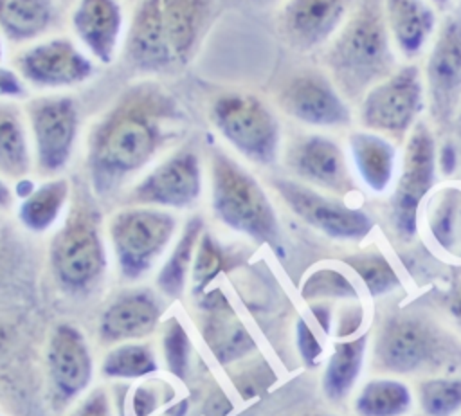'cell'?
<instances>
[{"instance_id": "5b68a950", "label": "cell", "mask_w": 461, "mask_h": 416, "mask_svg": "<svg viewBox=\"0 0 461 416\" xmlns=\"http://www.w3.org/2000/svg\"><path fill=\"white\" fill-rule=\"evenodd\" d=\"M209 173L214 218L230 231L279 250V220L256 176L218 146L209 151Z\"/></svg>"}, {"instance_id": "7c38bea8", "label": "cell", "mask_w": 461, "mask_h": 416, "mask_svg": "<svg viewBox=\"0 0 461 416\" xmlns=\"http://www.w3.org/2000/svg\"><path fill=\"white\" fill-rule=\"evenodd\" d=\"M423 81L416 65H407L373 85L360 103L366 128L400 137L414 126L423 110Z\"/></svg>"}, {"instance_id": "ba28073f", "label": "cell", "mask_w": 461, "mask_h": 416, "mask_svg": "<svg viewBox=\"0 0 461 416\" xmlns=\"http://www.w3.org/2000/svg\"><path fill=\"white\" fill-rule=\"evenodd\" d=\"M34 166L40 175L59 173L74 153L79 135L77 103L65 94L31 97L23 104Z\"/></svg>"}, {"instance_id": "ffe728a7", "label": "cell", "mask_w": 461, "mask_h": 416, "mask_svg": "<svg viewBox=\"0 0 461 416\" xmlns=\"http://www.w3.org/2000/svg\"><path fill=\"white\" fill-rule=\"evenodd\" d=\"M47 360L54 398L59 403L74 400L88 387L94 369L92 355L77 328L59 324L52 331Z\"/></svg>"}, {"instance_id": "6da1fadb", "label": "cell", "mask_w": 461, "mask_h": 416, "mask_svg": "<svg viewBox=\"0 0 461 416\" xmlns=\"http://www.w3.org/2000/svg\"><path fill=\"white\" fill-rule=\"evenodd\" d=\"M187 115L176 95L157 79L128 85L92 122L86 137V175L99 198L119 193L162 148L180 137Z\"/></svg>"}, {"instance_id": "cb8c5ba5", "label": "cell", "mask_w": 461, "mask_h": 416, "mask_svg": "<svg viewBox=\"0 0 461 416\" xmlns=\"http://www.w3.org/2000/svg\"><path fill=\"white\" fill-rule=\"evenodd\" d=\"M385 20L398 49L407 56H418L429 41L436 16L423 0H385Z\"/></svg>"}, {"instance_id": "bcb514c9", "label": "cell", "mask_w": 461, "mask_h": 416, "mask_svg": "<svg viewBox=\"0 0 461 416\" xmlns=\"http://www.w3.org/2000/svg\"><path fill=\"white\" fill-rule=\"evenodd\" d=\"M457 135H459V139H461V108H459V112H457Z\"/></svg>"}, {"instance_id": "9c48e42d", "label": "cell", "mask_w": 461, "mask_h": 416, "mask_svg": "<svg viewBox=\"0 0 461 416\" xmlns=\"http://www.w3.org/2000/svg\"><path fill=\"white\" fill-rule=\"evenodd\" d=\"M447 349L443 331L432 322L414 313H396L382 322L373 358L378 369L403 375L445 366Z\"/></svg>"}, {"instance_id": "44dd1931", "label": "cell", "mask_w": 461, "mask_h": 416, "mask_svg": "<svg viewBox=\"0 0 461 416\" xmlns=\"http://www.w3.org/2000/svg\"><path fill=\"white\" fill-rule=\"evenodd\" d=\"M164 313L160 297L149 288H128L113 297L99 319L103 344L137 340L149 335Z\"/></svg>"}, {"instance_id": "d6986e66", "label": "cell", "mask_w": 461, "mask_h": 416, "mask_svg": "<svg viewBox=\"0 0 461 416\" xmlns=\"http://www.w3.org/2000/svg\"><path fill=\"white\" fill-rule=\"evenodd\" d=\"M70 25L76 41L97 63L110 65L124 41V14L117 0H77Z\"/></svg>"}, {"instance_id": "ab89813d", "label": "cell", "mask_w": 461, "mask_h": 416, "mask_svg": "<svg viewBox=\"0 0 461 416\" xmlns=\"http://www.w3.org/2000/svg\"><path fill=\"white\" fill-rule=\"evenodd\" d=\"M77 416H110V411H108V402H106V396L101 389H97L95 393H92L83 407L77 411Z\"/></svg>"}, {"instance_id": "f35d334b", "label": "cell", "mask_w": 461, "mask_h": 416, "mask_svg": "<svg viewBox=\"0 0 461 416\" xmlns=\"http://www.w3.org/2000/svg\"><path fill=\"white\" fill-rule=\"evenodd\" d=\"M158 403L157 398V391L151 387H139L135 389V396H133V411L135 416H148Z\"/></svg>"}, {"instance_id": "7402d4cb", "label": "cell", "mask_w": 461, "mask_h": 416, "mask_svg": "<svg viewBox=\"0 0 461 416\" xmlns=\"http://www.w3.org/2000/svg\"><path fill=\"white\" fill-rule=\"evenodd\" d=\"M200 331L220 364H232L256 349V342L227 299L216 290L202 294Z\"/></svg>"}, {"instance_id": "ee69618b", "label": "cell", "mask_w": 461, "mask_h": 416, "mask_svg": "<svg viewBox=\"0 0 461 416\" xmlns=\"http://www.w3.org/2000/svg\"><path fill=\"white\" fill-rule=\"evenodd\" d=\"M11 238H9V231L5 229V225L0 222V267L5 259V254L11 250Z\"/></svg>"}, {"instance_id": "1f68e13d", "label": "cell", "mask_w": 461, "mask_h": 416, "mask_svg": "<svg viewBox=\"0 0 461 416\" xmlns=\"http://www.w3.org/2000/svg\"><path fill=\"white\" fill-rule=\"evenodd\" d=\"M232 265H236V258L209 231L203 229L191 268L193 294H205L209 283L214 281L218 274L227 272Z\"/></svg>"}, {"instance_id": "5bb4252c", "label": "cell", "mask_w": 461, "mask_h": 416, "mask_svg": "<svg viewBox=\"0 0 461 416\" xmlns=\"http://www.w3.org/2000/svg\"><path fill=\"white\" fill-rule=\"evenodd\" d=\"M434 137L425 122H418L412 126V131L407 139L402 175L391 203L393 225L402 238H411L416 232L418 207L434 184Z\"/></svg>"}, {"instance_id": "30bf717a", "label": "cell", "mask_w": 461, "mask_h": 416, "mask_svg": "<svg viewBox=\"0 0 461 416\" xmlns=\"http://www.w3.org/2000/svg\"><path fill=\"white\" fill-rule=\"evenodd\" d=\"M203 189L202 157L194 144H184L155 164L126 193L128 205L189 209Z\"/></svg>"}, {"instance_id": "2e32d148", "label": "cell", "mask_w": 461, "mask_h": 416, "mask_svg": "<svg viewBox=\"0 0 461 416\" xmlns=\"http://www.w3.org/2000/svg\"><path fill=\"white\" fill-rule=\"evenodd\" d=\"M277 104L286 115L310 126L337 128L351 121V112L337 86L313 70L290 77L277 94Z\"/></svg>"}, {"instance_id": "f1b7e54d", "label": "cell", "mask_w": 461, "mask_h": 416, "mask_svg": "<svg viewBox=\"0 0 461 416\" xmlns=\"http://www.w3.org/2000/svg\"><path fill=\"white\" fill-rule=\"evenodd\" d=\"M412 405L409 387L396 378L369 380L355 400L358 416H403Z\"/></svg>"}, {"instance_id": "52a82bcc", "label": "cell", "mask_w": 461, "mask_h": 416, "mask_svg": "<svg viewBox=\"0 0 461 416\" xmlns=\"http://www.w3.org/2000/svg\"><path fill=\"white\" fill-rule=\"evenodd\" d=\"M176 216L160 207L128 205L108 222V238L126 281H137L151 270L176 232Z\"/></svg>"}, {"instance_id": "f546056e", "label": "cell", "mask_w": 461, "mask_h": 416, "mask_svg": "<svg viewBox=\"0 0 461 416\" xmlns=\"http://www.w3.org/2000/svg\"><path fill=\"white\" fill-rule=\"evenodd\" d=\"M429 227L445 250L461 258V189L445 187L430 200Z\"/></svg>"}, {"instance_id": "c3c4849f", "label": "cell", "mask_w": 461, "mask_h": 416, "mask_svg": "<svg viewBox=\"0 0 461 416\" xmlns=\"http://www.w3.org/2000/svg\"><path fill=\"white\" fill-rule=\"evenodd\" d=\"M432 2H436V4H445L447 0H432Z\"/></svg>"}, {"instance_id": "e575fe53", "label": "cell", "mask_w": 461, "mask_h": 416, "mask_svg": "<svg viewBox=\"0 0 461 416\" xmlns=\"http://www.w3.org/2000/svg\"><path fill=\"white\" fill-rule=\"evenodd\" d=\"M162 349L167 371L178 378H185L191 360V340L176 317H171L164 328Z\"/></svg>"}, {"instance_id": "b9f144b4", "label": "cell", "mask_w": 461, "mask_h": 416, "mask_svg": "<svg viewBox=\"0 0 461 416\" xmlns=\"http://www.w3.org/2000/svg\"><path fill=\"white\" fill-rule=\"evenodd\" d=\"M13 200H14V193L13 189L9 187V184L5 182L4 176H0V211H5L13 205Z\"/></svg>"}, {"instance_id": "f6af8a7d", "label": "cell", "mask_w": 461, "mask_h": 416, "mask_svg": "<svg viewBox=\"0 0 461 416\" xmlns=\"http://www.w3.org/2000/svg\"><path fill=\"white\" fill-rule=\"evenodd\" d=\"M241 2L250 4V5H268V4H272V2H276V0H241Z\"/></svg>"}, {"instance_id": "484cf974", "label": "cell", "mask_w": 461, "mask_h": 416, "mask_svg": "<svg viewBox=\"0 0 461 416\" xmlns=\"http://www.w3.org/2000/svg\"><path fill=\"white\" fill-rule=\"evenodd\" d=\"M349 149L358 175L369 189L382 193L389 185L394 169V146L369 131H353L349 135Z\"/></svg>"}, {"instance_id": "ac0fdd59", "label": "cell", "mask_w": 461, "mask_h": 416, "mask_svg": "<svg viewBox=\"0 0 461 416\" xmlns=\"http://www.w3.org/2000/svg\"><path fill=\"white\" fill-rule=\"evenodd\" d=\"M358 0H286L279 14L285 40L310 50L326 43L348 20Z\"/></svg>"}, {"instance_id": "681fc988", "label": "cell", "mask_w": 461, "mask_h": 416, "mask_svg": "<svg viewBox=\"0 0 461 416\" xmlns=\"http://www.w3.org/2000/svg\"><path fill=\"white\" fill-rule=\"evenodd\" d=\"M308 416H331V414H308Z\"/></svg>"}, {"instance_id": "9a60e30c", "label": "cell", "mask_w": 461, "mask_h": 416, "mask_svg": "<svg viewBox=\"0 0 461 416\" xmlns=\"http://www.w3.org/2000/svg\"><path fill=\"white\" fill-rule=\"evenodd\" d=\"M425 81L430 115L445 126L461 108V13L441 22L427 59Z\"/></svg>"}, {"instance_id": "d590c367", "label": "cell", "mask_w": 461, "mask_h": 416, "mask_svg": "<svg viewBox=\"0 0 461 416\" xmlns=\"http://www.w3.org/2000/svg\"><path fill=\"white\" fill-rule=\"evenodd\" d=\"M306 301L322 299V297H355L357 292L353 285L337 270L321 268L308 276L301 290Z\"/></svg>"}, {"instance_id": "603a6c76", "label": "cell", "mask_w": 461, "mask_h": 416, "mask_svg": "<svg viewBox=\"0 0 461 416\" xmlns=\"http://www.w3.org/2000/svg\"><path fill=\"white\" fill-rule=\"evenodd\" d=\"M54 0H0V32L11 43L43 38L58 23Z\"/></svg>"}, {"instance_id": "277c9868", "label": "cell", "mask_w": 461, "mask_h": 416, "mask_svg": "<svg viewBox=\"0 0 461 416\" xmlns=\"http://www.w3.org/2000/svg\"><path fill=\"white\" fill-rule=\"evenodd\" d=\"M49 261L58 285L70 294H88L106 272L101 211L88 187H72L65 220L49 243Z\"/></svg>"}, {"instance_id": "3957f363", "label": "cell", "mask_w": 461, "mask_h": 416, "mask_svg": "<svg viewBox=\"0 0 461 416\" xmlns=\"http://www.w3.org/2000/svg\"><path fill=\"white\" fill-rule=\"evenodd\" d=\"M326 67L340 95L349 101H358L393 74L394 56L382 0L357 2L326 52Z\"/></svg>"}, {"instance_id": "d6a6232c", "label": "cell", "mask_w": 461, "mask_h": 416, "mask_svg": "<svg viewBox=\"0 0 461 416\" xmlns=\"http://www.w3.org/2000/svg\"><path fill=\"white\" fill-rule=\"evenodd\" d=\"M346 263L360 276L371 295H382L400 285L391 263L378 252L355 254L346 258Z\"/></svg>"}, {"instance_id": "7bdbcfd3", "label": "cell", "mask_w": 461, "mask_h": 416, "mask_svg": "<svg viewBox=\"0 0 461 416\" xmlns=\"http://www.w3.org/2000/svg\"><path fill=\"white\" fill-rule=\"evenodd\" d=\"M450 312H452L454 319L457 321V324L461 326V283L452 290V295H450Z\"/></svg>"}, {"instance_id": "8992f818", "label": "cell", "mask_w": 461, "mask_h": 416, "mask_svg": "<svg viewBox=\"0 0 461 416\" xmlns=\"http://www.w3.org/2000/svg\"><path fill=\"white\" fill-rule=\"evenodd\" d=\"M216 131L247 160L268 166L279 155L281 126L274 110L256 94L223 92L209 110Z\"/></svg>"}, {"instance_id": "74e56055", "label": "cell", "mask_w": 461, "mask_h": 416, "mask_svg": "<svg viewBox=\"0 0 461 416\" xmlns=\"http://www.w3.org/2000/svg\"><path fill=\"white\" fill-rule=\"evenodd\" d=\"M27 94V85L23 83V79L20 77V74L0 63V99L5 101H14V99H22Z\"/></svg>"}, {"instance_id": "4dcf8cb0", "label": "cell", "mask_w": 461, "mask_h": 416, "mask_svg": "<svg viewBox=\"0 0 461 416\" xmlns=\"http://www.w3.org/2000/svg\"><path fill=\"white\" fill-rule=\"evenodd\" d=\"M158 369L149 344L122 342L110 349L101 364V373L108 378H140Z\"/></svg>"}, {"instance_id": "83f0119b", "label": "cell", "mask_w": 461, "mask_h": 416, "mask_svg": "<svg viewBox=\"0 0 461 416\" xmlns=\"http://www.w3.org/2000/svg\"><path fill=\"white\" fill-rule=\"evenodd\" d=\"M366 342L367 335L335 344L322 375V391L330 400L339 402L353 389L362 369Z\"/></svg>"}, {"instance_id": "d4e9b609", "label": "cell", "mask_w": 461, "mask_h": 416, "mask_svg": "<svg viewBox=\"0 0 461 416\" xmlns=\"http://www.w3.org/2000/svg\"><path fill=\"white\" fill-rule=\"evenodd\" d=\"M72 196V185L67 178L56 176L34 185L18 205L20 223L36 234L47 232L65 213Z\"/></svg>"}, {"instance_id": "7dc6e473", "label": "cell", "mask_w": 461, "mask_h": 416, "mask_svg": "<svg viewBox=\"0 0 461 416\" xmlns=\"http://www.w3.org/2000/svg\"><path fill=\"white\" fill-rule=\"evenodd\" d=\"M2 32H0V61H2V58H4V43H2Z\"/></svg>"}, {"instance_id": "e0dca14e", "label": "cell", "mask_w": 461, "mask_h": 416, "mask_svg": "<svg viewBox=\"0 0 461 416\" xmlns=\"http://www.w3.org/2000/svg\"><path fill=\"white\" fill-rule=\"evenodd\" d=\"M286 167L306 185L348 194L353 180L340 146L324 135H301L285 151Z\"/></svg>"}, {"instance_id": "836d02e7", "label": "cell", "mask_w": 461, "mask_h": 416, "mask_svg": "<svg viewBox=\"0 0 461 416\" xmlns=\"http://www.w3.org/2000/svg\"><path fill=\"white\" fill-rule=\"evenodd\" d=\"M420 405L427 416H452L461 409V380L429 378L421 382Z\"/></svg>"}, {"instance_id": "4fadbf2b", "label": "cell", "mask_w": 461, "mask_h": 416, "mask_svg": "<svg viewBox=\"0 0 461 416\" xmlns=\"http://www.w3.org/2000/svg\"><path fill=\"white\" fill-rule=\"evenodd\" d=\"M270 184L294 214L330 238L357 241L373 229L369 214L330 198L303 182L276 176Z\"/></svg>"}, {"instance_id": "60d3db41", "label": "cell", "mask_w": 461, "mask_h": 416, "mask_svg": "<svg viewBox=\"0 0 461 416\" xmlns=\"http://www.w3.org/2000/svg\"><path fill=\"white\" fill-rule=\"evenodd\" d=\"M22 108H18L16 104H13L11 101H5V99H0V131L2 128L9 122L11 117H14Z\"/></svg>"}, {"instance_id": "4316f807", "label": "cell", "mask_w": 461, "mask_h": 416, "mask_svg": "<svg viewBox=\"0 0 461 416\" xmlns=\"http://www.w3.org/2000/svg\"><path fill=\"white\" fill-rule=\"evenodd\" d=\"M202 232H203L202 216L198 214L191 216L185 222L178 240L175 241L169 256L166 258L164 265L157 274V288L164 295L171 299H176L178 295H182L185 288V279L193 268V259H194L196 245Z\"/></svg>"}, {"instance_id": "8fae6325", "label": "cell", "mask_w": 461, "mask_h": 416, "mask_svg": "<svg viewBox=\"0 0 461 416\" xmlns=\"http://www.w3.org/2000/svg\"><path fill=\"white\" fill-rule=\"evenodd\" d=\"M14 70L25 85L38 90H67L95 74V61L67 36L34 41L14 58Z\"/></svg>"}, {"instance_id": "8d00e7d4", "label": "cell", "mask_w": 461, "mask_h": 416, "mask_svg": "<svg viewBox=\"0 0 461 416\" xmlns=\"http://www.w3.org/2000/svg\"><path fill=\"white\" fill-rule=\"evenodd\" d=\"M297 346H299V351H301V357L304 358L306 364L313 366L319 357H321V342L319 339L315 337V333L312 331V328L306 324V321L299 319L297 322Z\"/></svg>"}, {"instance_id": "7a4b0ae2", "label": "cell", "mask_w": 461, "mask_h": 416, "mask_svg": "<svg viewBox=\"0 0 461 416\" xmlns=\"http://www.w3.org/2000/svg\"><path fill=\"white\" fill-rule=\"evenodd\" d=\"M216 13V0H142L126 29L128 63L146 74L184 68L198 52Z\"/></svg>"}]
</instances>
